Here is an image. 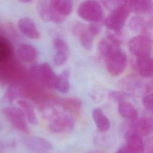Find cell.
I'll return each instance as SVG.
<instances>
[{"mask_svg":"<svg viewBox=\"0 0 153 153\" xmlns=\"http://www.w3.org/2000/svg\"><path fill=\"white\" fill-rule=\"evenodd\" d=\"M41 114L48 122L49 130L55 133H68L75 126V120L70 111L63 104L54 102H45L41 106Z\"/></svg>","mask_w":153,"mask_h":153,"instance_id":"cell-1","label":"cell"},{"mask_svg":"<svg viewBox=\"0 0 153 153\" xmlns=\"http://www.w3.org/2000/svg\"><path fill=\"white\" fill-rule=\"evenodd\" d=\"M78 16L91 23L100 22L103 17V10L100 3L96 1L82 2L77 8Z\"/></svg>","mask_w":153,"mask_h":153,"instance_id":"cell-2","label":"cell"},{"mask_svg":"<svg viewBox=\"0 0 153 153\" xmlns=\"http://www.w3.org/2000/svg\"><path fill=\"white\" fill-rule=\"evenodd\" d=\"M32 76L38 81L41 85L47 88H54L57 78L51 66L46 63L35 65L30 69Z\"/></svg>","mask_w":153,"mask_h":153,"instance_id":"cell-3","label":"cell"},{"mask_svg":"<svg viewBox=\"0 0 153 153\" xmlns=\"http://www.w3.org/2000/svg\"><path fill=\"white\" fill-rule=\"evenodd\" d=\"M129 13L130 11L125 1L121 5L111 11L105 19L104 24L108 29L115 32H119L124 27Z\"/></svg>","mask_w":153,"mask_h":153,"instance_id":"cell-4","label":"cell"},{"mask_svg":"<svg viewBox=\"0 0 153 153\" xmlns=\"http://www.w3.org/2000/svg\"><path fill=\"white\" fill-rule=\"evenodd\" d=\"M104 59L106 68L111 75L118 76L126 69L127 65V57L121 49L117 50Z\"/></svg>","mask_w":153,"mask_h":153,"instance_id":"cell-5","label":"cell"},{"mask_svg":"<svg viewBox=\"0 0 153 153\" xmlns=\"http://www.w3.org/2000/svg\"><path fill=\"white\" fill-rule=\"evenodd\" d=\"M130 52L135 58L151 57L152 43L145 35H138L132 38L128 43Z\"/></svg>","mask_w":153,"mask_h":153,"instance_id":"cell-6","label":"cell"},{"mask_svg":"<svg viewBox=\"0 0 153 153\" xmlns=\"http://www.w3.org/2000/svg\"><path fill=\"white\" fill-rule=\"evenodd\" d=\"M2 114L14 128L26 134L29 133L26 118L20 108L7 106L2 109Z\"/></svg>","mask_w":153,"mask_h":153,"instance_id":"cell-7","label":"cell"},{"mask_svg":"<svg viewBox=\"0 0 153 153\" xmlns=\"http://www.w3.org/2000/svg\"><path fill=\"white\" fill-rule=\"evenodd\" d=\"M50 1L51 20L56 24L63 23L73 9V2L70 0H51Z\"/></svg>","mask_w":153,"mask_h":153,"instance_id":"cell-8","label":"cell"},{"mask_svg":"<svg viewBox=\"0 0 153 153\" xmlns=\"http://www.w3.org/2000/svg\"><path fill=\"white\" fill-rule=\"evenodd\" d=\"M23 142L29 149L36 153H48L53 149V145L50 142L41 137H26Z\"/></svg>","mask_w":153,"mask_h":153,"instance_id":"cell-9","label":"cell"},{"mask_svg":"<svg viewBox=\"0 0 153 153\" xmlns=\"http://www.w3.org/2000/svg\"><path fill=\"white\" fill-rule=\"evenodd\" d=\"M130 130L140 136H147L153 133V119L151 117H142L131 121Z\"/></svg>","mask_w":153,"mask_h":153,"instance_id":"cell-10","label":"cell"},{"mask_svg":"<svg viewBox=\"0 0 153 153\" xmlns=\"http://www.w3.org/2000/svg\"><path fill=\"white\" fill-rule=\"evenodd\" d=\"M53 47L55 50L53 62L57 66H62L67 62L69 50L67 42L62 38L56 37L53 41Z\"/></svg>","mask_w":153,"mask_h":153,"instance_id":"cell-11","label":"cell"},{"mask_svg":"<svg viewBox=\"0 0 153 153\" xmlns=\"http://www.w3.org/2000/svg\"><path fill=\"white\" fill-rule=\"evenodd\" d=\"M120 46V39L117 36L109 33L99 42L98 50L103 58H105L111 53L121 49Z\"/></svg>","mask_w":153,"mask_h":153,"instance_id":"cell-12","label":"cell"},{"mask_svg":"<svg viewBox=\"0 0 153 153\" xmlns=\"http://www.w3.org/2000/svg\"><path fill=\"white\" fill-rule=\"evenodd\" d=\"M19 30L27 37L31 39H39L40 33L35 22L29 17L20 19L17 23Z\"/></svg>","mask_w":153,"mask_h":153,"instance_id":"cell-13","label":"cell"},{"mask_svg":"<svg viewBox=\"0 0 153 153\" xmlns=\"http://www.w3.org/2000/svg\"><path fill=\"white\" fill-rule=\"evenodd\" d=\"M74 32L78 36L79 42L82 47L87 50H91L94 36L90 32L88 26L81 24L76 25L74 27Z\"/></svg>","mask_w":153,"mask_h":153,"instance_id":"cell-14","label":"cell"},{"mask_svg":"<svg viewBox=\"0 0 153 153\" xmlns=\"http://www.w3.org/2000/svg\"><path fill=\"white\" fill-rule=\"evenodd\" d=\"M126 145L133 153H145V143L142 136L131 131L125 134Z\"/></svg>","mask_w":153,"mask_h":153,"instance_id":"cell-15","label":"cell"},{"mask_svg":"<svg viewBox=\"0 0 153 153\" xmlns=\"http://www.w3.org/2000/svg\"><path fill=\"white\" fill-rule=\"evenodd\" d=\"M17 54L20 59L26 63L35 61L39 57L38 50L32 45L21 44L17 49Z\"/></svg>","mask_w":153,"mask_h":153,"instance_id":"cell-16","label":"cell"},{"mask_svg":"<svg viewBox=\"0 0 153 153\" xmlns=\"http://www.w3.org/2000/svg\"><path fill=\"white\" fill-rule=\"evenodd\" d=\"M126 5L130 12L137 14L149 13L153 9V2L147 0L126 1Z\"/></svg>","mask_w":153,"mask_h":153,"instance_id":"cell-17","label":"cell"},{"mask_svg":"<svg viewBox=\"0 0 153 153\" xmlns=\"http://www.w3.org/2000/svg\"><path fill=\"white\" fill-rule=\"evenodd\" d=\"M17 104L23 111L27 121L32 125L38 124V117L32 104L28 100L24 99L19 100L17 101Z\"/></svg>","mask_w":153,"mask_h":153,"instance_id":"cell-18","label":"cell"},{"mask_svg":"<svg viewBox=\"0 0 153 153\" xmlns=\"http://www.w3.org/2000/svg\"><path fill=\"white\" fill-rule=\"evenodd\" d=\"M151 57L135 58V66L139 75L143 78H149L153 75Z\"/></svg>","mask_w":153,"mask_h":153,"instance_id":"cell-19","label":"cell"},{"mask_svg":"<svg viewBox=\"0 0 153 153\" xmlns=\"http://www.w3.org/2000/svg\"><path fill=\"white\" fill-rule=\"evenodd\" d=\"M91 115L97 128L100 131L105 132L109 130L110 127L109 120L100 108H96L93 109Z\"/></svg>","mask_w":153,"mask_h":153,"instance_id":"cell-20","label":"cell"},{"mask_svg":"<svg viewBox=\"0 0 153 153\" xmlns=\"http://www.w3.org/2000/svg\"><path fill=\"white\" fill-rule=\"evenodd\" d=\"M118 111L121 117L131 121L138 118V112L136 108L132 103L126 100L118 103Z\"/></svg>","mask_w":153,"mask_h":153,"instance_id":"cell-21","label":"cell"},{"mask_svg":"<svg viewBox=\"0 0 153 153\" xmlns=\"http://www.w3.org/2000/svg\"><path fill=\"white\" fill-rule=\"evenodd\" d=\"M69 75V71L67 69L63 70L60 74L57 75L54 88L62 94L68 93L70 88Z\"/></svg>","mask_w":153,"mask_h":153,"instance_id":"cell-22","label":"cell"},{"mask_svg":"<svg viewBox=\"0 0 153 153\" xmlns=\"http://www.w3.org/2000/svg\"><path fill=\"white\" fill-rule=\"evenodd\" d=\"M20 86L16 83H11L8 85L2 98V101L5 103L11 104L20 96Z\"/></svg>","mask_w":153,"mask_h":153,"instance_id":"cell-23","label":"cell"},{"mask_svg":"<svg viewBox=\"0 0 153 153\" xmlns=\"http://www.w3.org/2000/svg\"><path fill=\"white\" fill-rule=\"evenodd\" d=\"M40 18L44 22H50L51 8L50 1H39L36 6Z\"/></svg>","mask_w":153,"mask_h":153,"instance_id":"cell-24","label":"cell"},{"mask_svg":"<svg viewBox=\"0 0 153 153\" xmlns=\"http://www.w3.org/2000/svg\"><path fill=\"white\" fill-rule=\"evenodd\" d=\"M12 45L6 38L0 36V62L7 60L11 56Z\"/></svg>","mask_w":153,"mask_h":153,"instance_id":"cell-25","label":"cell"},{"mask_svg":"<svg viewBox=\"0 0 153 153\" xmlns=\"http://www.w3.org/2000/svg\"><path fill=\"white\" fill-rule=\"evenodd\" d=\"M145 23L146 22L143 17L139 16H134L130 19L128 23V27L133 32H143Z\"/></svg>","mask_w":153,"mask_h":153,"instance_id":"cell-26","label":"cell"},{"mask_svg":"<svg viewBox=\"0 0 153 153\" xmlns=\"http://www.w3.org/2000/svg\"><path fill=\"white\" fill-rule=\"evenodd\" d=\"M129 82V84H127V88L130 91L133 93H140L143 92V91H146L147 90L148 86L143 82L142 80L140 79L131 78L127 80Z\"/></svg>","mask_w":153,"mask_h":153,"instance_id":"cell-27","label":"cell"},{"mask_svg":"<svg viewBox=\"0 0 153 153\" xmlns=\"http://www.w3.org/2000/svg\"><path fill=\"white\" fill-rule=\"evenodd\" d=\"M142 105L149 115L148 117L153 119V93H148L143 97Z\"/></svg>","mask_w":153,"mask_h":153,"instance_id":"cell-28","label":"cell"},{"mask_svg":"<svg viewBox=\"0 0 153 153\" xmlns=\"http://www.w3.org/2000/svg\"><path fill=\"white\" fill-rule=\"evenodd\" d=\"M67 109L70 107L78 111L82 106L81 100L77 97H71L64 100V104H63Z\"/></svg>","mask_w":153,"mask_h":153,"instance_id":"cell-29","label":"cell"},{"mask_svg":"<svg viewBox=\"0 0 153 153\" xmlns=\"http://www.w3.org/2000/svg\"><path fill=\"white\" fill-rule=\"evenodd\" d=\"M143 33H144L143 35L146 36L153 43V17L146 22Z\"/></svg>","mask_w":153,"mask_h":153,"instance_id":"cell-30","label":"cell"},{"mask_svg":"<svg viewBox=\"0 0 153 153\" xmlns=\"http://www.w3.org/2000/svg\"><path fill=\"white\" fill-rule=\"evenodd\" d=\"M109 97L112 100L117 102L118 103L124 101L126 99L125 94L122 92L118 91H113L110 92L109 94Z\"/></svg>","mask_w":153,"mask_h":153,"instance_id":"cell-31","label":"cell"},{"mask_svg":"<svg viewBox=\"0 0 153 153\" xmlns=\"http://www.w3.org/2000/svg\"><path fill=\"white\" fill-rule=\"evenodd\" d=\"M125 1H103L101 2L108 8L111 11L121 5Z\"/></svg>","mask_w":153,"mask_h":153,"instance_id":"cell-32","label":"cell"},{"mask_svg":"<svg viewBox=\"0 0 153 153\" xmlns=\"http://www.w3.org/2000/svg\"><path fill=\"white\" fill-rule=\"evenodd\" d=\"M102 28V23L100 22H96V23H91L88 26V29L90 30V32L95 36L97 35Z\"/></svg>","mask_w":153,"mask_h":153,"instance_id":"cell-33","label":"cell"},{"mask_svg":"<svg viewBox=\"0 0 153 153\" xmlns=\"http://www.w3.org/2000/svg\"><path fill=\"white\" fill-rule=\"evenodd\" d=\"M145 153H153V137L148 140L145 145Z\"/></svg>","mask_w":153,"mask_h":153,"instance_id":"cell-34","label":"cell"},{"mask_svg":"<svg viewBox=\"0 0 153 153\" xmlns=\"http://www.w3.org/2000/svg\"><path fill=\"white\" fill-rule=\"evenodd\" d=\"M116 153H133L128 148L127 146L125 145L121 147H120Z\"/></svg>","mask_w":153,"mask_h":153,"instance_id":"cell-35","label":"cell"},{"mask_svg":"<svg viewBox=\"0 0 153 153\" xmlns=\"http://www.w3.org/2000/svg\"><path fill=\"white\" fill-rule=\"evenodd\" d=\"M151 63H152V72H153V59H152Z\"/></svg>","mask_w":153,"mask_h":153,"instance_id":"cell-36","label":"cell"},{"mask_svg":"<svg viewBox=\"0 0 153 153\" xmlns=\"http://www.w3.org/2000/svg\"><path fill=\"white\" fill-rule=\"evenodd\" d=\"M0 131H1V126H0Z\"/></svg>","mask_w":153,"mask_h":153,"instance_id":"cell-37","label":"cell"}]
</instances>
